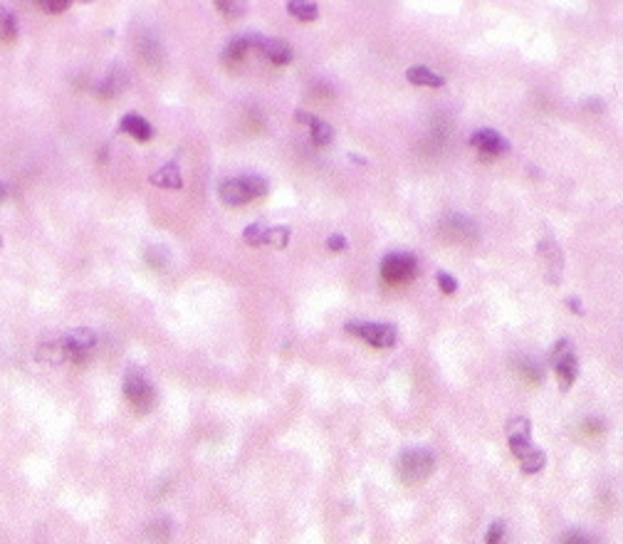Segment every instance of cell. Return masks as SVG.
I'll return each mask as SVG.
<instances>
[{"label":"cell","instance_id":"13","mask_svg":"<svg viewBox=\"0 0 623 544\" xmlns=\"http://www.w3.org/2000/svg\"><path fill=\"white\" fill-rule=\"evenodd\" d=\"M124 87H127V72H124V69H119V67H114L112 72H109V77L99 84L97 94L102 99H114L117 94L124 92Z\"/></svg>","mask_w":623,"mask_h":544},{"label":"cell","instance_id":"1","mask_svg":"<svg viewBox=\"0 0 623 544\" xmlns=\"http://www.w3.org/2000/svg\"><path fill=\"white\" fill-rule=\"evenodd\" d=\"M435 455L425 448H408L396 460V472L404 482H423L433 472Z\"/></svg>","mask_w":623,"mask_h":544},{"label":"cell","instance_id":"24","mask_svg":"<svg viewBox=\"0 0 623 544\" xmlns=\"http://www.w3.org/2000/svg\"><path fill=\"white\" fill-rule=\"evenodd\" d=\"M265 235H268V228H263L260 223H253L245 228L243 240L248 245H253V248H258V245H265Z\"/></svg>","mask_w":623,"mask_h":544},{"label":"cell","instance_id":"22","mask_svg":"<svg viewBox=\"0 0 623 544\" xmlns=\"http://www.w3.org/2000/svg\"><path fill=\"white\" fill-rule=\"evenodd\" d=\"M309 129H312V141L319 146H326L331 139H334V129H331L326 122H321V119H314V122L309 124Z\"/></svg>","mask_w":623,"mask_h":544},{"label":"cell","instance_id":"20","mask_svg":"<svg viewBox=\"0 0 623 544\" xmlns=\"http://www.w3.org/2000/svg\"><path fill=\"white\" fill-rule=\"evenodd\" d=\"M520 465H522V472H525V475H535V472H539L542 468L547 465L544 450H539V448H532V450L520 460Z\"/></svg>","mask_w":623,"mask_h":544},{"label":"cell","instance_id":"35","mask_svg":"<svg viewBox=\"0 0 623 544\" xmlns=\"http://www.w3.org/2000/svg\"><path fill=\"white\" fill-rule=\"evenodd\" d=\"M5 196H8V188H5V183H0V200H3Z\"/></svg>","mask_w":623,"mask_h":544},{"label":"cell","instance_id":"30","mask_svg":"<svg viewBox=\"0 0 623 544\" xmlns=\"http://www.w3.org/2000/svg\"><path fill=\"white\" fill-rule=\"evenodd\" d=\"M349 248V240H346V235L341 233H334L326 238V250H331V253H344V250Z\"/></svg>","mask_w":623,"mask_h":544},{"label":"cell","instance_id":"16","mask_svg":"<svg viewBox=\"0 0 623 544\" xmlns=\"http://www.w3.org/2000/svg\"><path fill=\"white\" fill-rule=\"evenodd\" d=\"M406 79H408L411 84H416V87H443V84H445V79L440 77V74L430 72V69L423 67V64L408 67V72H406Z\"/></svg>","mask_w":623,"mask_h":544},{"label":"cell","instance_id":"2","mask_svg":"<svg viewBox=\"0 0 623 544\" xmlns=\"http://www.w3.org/2000/svg\"><path fill=\"white\" fill-rule=\"evenodd\" d=\"M124 396H127V401L132 404L134 411L142 413V416L154 411L156 406V391L152 381H149L147 374H144L142 369H137V366H132V369L127 371V376H124Z\"/></svg>","mask_w":623,"mask_h":544},{"label":"cell","instance_id":"17","mask_svg":"<svg viewBox=\"0 0 623 544\" xmlns=\"http://www.w3.org/2000/svg\"><path fill=\"white\" fill-rule=\"evenodd\" d=\"M173 535V525L168 517H154L147 525V540L152 544H166Z\"/></svg>","mask_w":623,"mask_h":544},{"label":"cell","instance_id":"21","mask_svg":"<svg viewBox=\"0 0 623 544\" xmlns=\"http://www.w3.org/2000/svg\"><path fill=\"white\" fill-rule=\"evenodd\" d=\"M15 38H18V23H15V15L10 13L8 8L0 5V40L13 42Z\"/></svg>","mask_w":623,"mask_h":544},{"label":"cell","instance_id":"25","mask_svg":"<svg viewBox=\"0 0 623 544\" xmlns=\"http://www.w3.org/2000/svg\"><path fill=\"white\" fill-rule=\"evenodd\" d=\"M215 10L223 15H228V18H240V15L245 13V3H235V0H218L215 3Z\"/></svg>","mask_w":623,"mask_h":544},{"label":"cell","instance_id":"5","mask_svg":"<svg viewBox=\"0 0 623 544\" xmlns=\"http://www.w3.org/2000/svg\"><path fill=\"white\" fill-rule=\"evenodd\" d=\"M416 275H418V260L411 253H391L386 255L384 263H381V277H384L386 282H391V285L406 282Z\"/></svg>","mask_w":623,"mask_h":544},{"label":"cell","instance_id":"27","mask_svg":"<svg viewBox=\"0 0 623 544\" xmlns=\"http://www.w3.org/2000/svg\"><path fill=\"white\" fill-rule=\"evenodd\" d=\"M435 282H438V287L445 292V295H453V292H458V280H455L450 272L440 270L438 275H435Z\"/></svg>","mask_w":623,"mask_h":544},{"label":"cell","instance_id":"11","mask_svg":"<svg viewBox=\"0 0 623 544\" xmlns=\"http://www.w3.org/2000/svg\"><path fill=\"white\" fill-rule=\"evenodd\" d=\"M119 129L127 134H132L137 141H149L154 136V127L147 122L144 117H139V114H124L122 124H119Z\"/></svg>","mask_w":623,"mask_h":544},{"label":"cell","instance_id":"15","mask_svg":"<svg viewBox=\"0 0 623 544\" xmlns=\"http://www.w3.org/2000/svg\"><path fill=\"white\" fill-rule=\"evenodd\" d=\"M152 183L159 186V188L176 191V188H181V186H183V176H181V171H178V166H176V164H166L152 176Z\"/></svg>","mask_w":623,"mask_h":544},{"label":"cell","instance_id":"14","mask_svg":"<svg viewBox=\"0 0 623 544\" xmlns=\"http://www.w3.org/2000/svg\"><path fill=\"white\" fill-rule=\"evenodd\" d=\"M35 356H38V361H45V364H62V361H69V351L67 346L62 344V339L45 341Z\"/></svg>","mask_w":623,"mask_h":544},{"label":"cell","instance_id":"28","mask_svg":"<svg viewBox=\"0 0 623 544\" xmlns=\"http://www.w3.org/2000/svg\"><path fill=\"white\" fill-rule=\"evenodd\" d=\"M561 544H599V540L586 535V532H581V530H574V532H566V535L561 537Z\"/></svg>","mask_w":623,"mask_h":544},{"label":"cell","instance_id":"31","mask_svg":"<svg viewBox=\"0 0 623 544\" xmlns=\"http://www.w3.org/2000/svg\"><path fill=\"white\" fill-rule=\"evenodd\" d=\"M38 5L45 13H62V10L69 8V0H40Z\"/></svg>","mask_w":623,"mask_h":544},{"label":"cell","instance_id":"29","mask_svg":"<svg viewBox=\"0 0 623 544\" xmlns=\"http://www.w3.org/2000/svg\"><path fill=\"white\" fill-rule=\"evenodd\" d=\"M502 540H505V522L497 520V522H492L490 530H487L485 544H502Z\"/></svg>","mask_w":623,"mask_h":544},{"label":"cell","instance_id":"26","mask_svg":"<svg viewBox=\"0 0 623 544\" xmlns=\"http://www.w3.org/2000/svg\"><path fill=\"white\" fill-rule=\"evenodd\" d=\"M517 369L522 371V376H525L530 384H539V381H542V369L535 364V361H520V364H517Z\"/></svg>","mask_w":623,"mask_h":544},{"label":"cell","instance_id":"3","mask_svg":"<svg viewBox=\"0 0 623 544\" xmlns=\"http://www.w3.org/2000/svg\"><path fill=\"white\" fill-rule=\"evenodd\" d=\"M549 361L554 366V374L559 379V389L569 391L574 386L576 376H579V359L574 354V346L569 339H559L549 351Z\"/></svg>","mask_w":623,"mask_h":544},{"label":"cell","instance_id":"33","mask_svg":"<svg viewBox=\"0 0 623 544\" xmlns=\"http://www.w3.org/2000/svg\"><path fill=\"white\" fill-rule=\"evenodd\" d=\"M586 109H596V112H604V102L601 99H586Z\"/></svg>","mask_w":623,"mask_h":544},{"label":"cell","instance_id":"34","mask_svg":"<svg viewBox=\"0 0 623 544\" xmlns=\"http://www.w3.org/2000/svg\"><path fill=\"white\" fill-rule=\"evenodd\" d=\"M295 122H302V124H312L314 122V117L307 112H295Z\"/></svg>","mask_w":623,"mask_h":544},{"label":"cell","instance_id":"8","mask_svg":"<svg viewBox=\"0 0 623 544\" xmlns=\"http://www.w3.org/2000/svg\"><path fill=\"white\" fill-rule=\"evenodd\" d=\"M470 144L475 146L477 151H482L485 156H500L510 151V141L500 132H495V129H480V132H475L470 136Z\"/></svg>","mask_w":623,"mask_h":544},{"label":"cell","instance_id":"12","mask_svg":"<svg viewBox=\"0 0 623 544\" xmlns=\"http://www.w3.org/2000/svg\"><path fill=\"white\" fill-rule=\"evenodd\" d=\"M260 52L268 55L275 64H290L295 57V52H292V47H290L287 40H265Z\"/></svg>","mask_w":623,"mask_h":544},{"label":"cell","instance_id":"19","mask_svg":"<svg viewBox=\"0 0 623 544\" xmlns=\"http://www.w3.org/2000/svg\"><path fill=\"white\" fill-rule=\"evenodd\" d=\"M287 13L292 18L302 20V23H312V20L319 18V8H316V3H309V0H292V3H287Z\"/></svg>","mask_w":623,"mask_h":544},{"label":"cell","instance_id":"18","mask_svg":"<svg viewBox=\"0 0 623 544\" xmlns=\"http://www.w3.org/2000/svg\"><path fill=\"white\" fill-rule=\"evenodd\" d=\"M443 230H450V238H458V240L477 235L475 223H472L470 218H463V215H453V218H448L443 223Z\"/></svg>","mask_w":623,"mask_h":544},{"label":"cell","instance_id":"32","mask_svg":"<svg viewBox=\"0 0 623 544\" xmlns=\"http://www.w3.org/2000/svg\"><path fill=\"white\" fill-rule=\"evenodd\" d=\"M566 307H569L571 312H576V314H584V307H581L579 297H569V300H566Z\"/></svg>","mask_w":623,"mask_h":544},{"label":"cell","instance_id":"9","mask_svg":"<svg viewBox=\"0 0 623 544\" xmlns=\"http://www.w3.org/2000/svg\"><path fill=\"white\" fill-rule=\"evenodd\" d=\"M537 253H539V258L547 263V280H549L551 285H556L561 275V260H564L556 240H542V243L537 245Z\"/></svg>","mask_w":623,"mask_h":544},{"label":"cell","instance_id":"4","mask_svg":"<svg viewBox=\"0 0 623 544\" xmlns=\"http://www.w3.org/2000/svg\"><path fill=\"white\" fill-rule=\"evenodd\" d=\"M344 329L349 332V334L364 339L366 344L376 346V349H389V346H394L396 339H399L396 327L381 324V322H346Z\"/></svg>","mask_w":623,"mask_h":544},{"label":"cell","instance_id":"23","mask_svg":"<svg viewBox=\"0 0 623 544\" xmlns=\"http://www.w3.org/2000/svg\"><path fill=\"white\" fill-rule=\"evenodd\" d=\"M290 243V228H268V235H265V245H273V248L285 250Z\"/></svg>","mask_w":623,"mask_h":544},{"label":"cell","instance_id":"6","mask_svg":"<svg viewBox=\"0 0 623 544\" xmlns=\"http://www.w3.org/2000/svg\"><path fill=\"white\" fill-rule=\"evenodd\" d=\"M507 443H510V450L515 453L517 460H522V458L527 455V453L532 450V423L530 418L525 416H517V418H510V423H507Z\"/></svg>","mask_w":623,"mask_h":544},{"label":"cell","instance_id":"10","mask_svg":"<svg viewBox=\"0 0 623 544\" xmlns=\"http://www.w3.org/2000/svg\"><path fill=\"white\" fill-rule=\"evenodd\" d=\"M218 193H220V200H223L225 205H245L248 200H253L250 198V191H248V186H245L243 176L223 181Z\"/></svg>","mask_w":623,"mask_h":544},{"label":"cell","instance_id":"36","mask_svg":"<svg viewBox=\"0 0 623 544\" xmlns=\"http://www.w3.org/2000/svg\"><path fill=\"white\" fill-rule=\"evenodd\" d=\"M0 245H3V240H0Z\"/></svg>","mask_w":623,"mask_h":544},{"label":"cell","instance_id":"7","mask_svg":"<svg viewBox=\"0 0 623 544\" xmlns=\"http://www.w3.org/2000/svg\"><path fill=\"white\" fill-rule=\"evenodd\" d=\"M62 344L67 346V351H69V361L79 364V361L87 359L89 351L94 349V344H97V334H94L92 329H87V327H79V329H72L69 334L62 336Z\"/></svg>","mask_w":623,"mask_h":544}]
</instances>
